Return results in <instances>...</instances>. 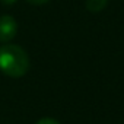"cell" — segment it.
Segmentation results:
<instances>
[{
  "mask_svg": "<svg viewBox=\"0 0 124 124\" xmlns=\"http://www.w3.org/2000/svg\"><path fill=\"white\" fill-rule=\"evenodd\" d=\"M108 5V0H86V9L92 13H98L101 10H104V8Z\"/></svg>",
  "mask_w": 124,
  "mask_h": 124,
  "instance_id": "3957f363",
  "label": "cell"
},
{
  "mask_svg": "<svg viewBox=\"0 0 124 124\" xmlns=\"http://www.w3.org/2000/svg\"><path fill=\"white\" fill-rule=\"evenodd\" d=\"M28 3H31V5H37V6H39V5H45V3H48L50 0H26Z\"/></svg>",
  "mask_w": 124,
  "mask_h": 124,
  "instance_id": "5b68a950",
  "label": "cell"
},
{
  "mask_svg": "<svg viewBox=\"0 0 124 124\" xmlns=\"http://www.w3.org/2000/svg\"><path fill=\"white\" fill-rule=\"evenodd\" d=\"M37 124H60V123L57 120H54V118H48L47 117V118H41Z\"/></svg>",
  "mask_w": 124,
  "mask_h": 124,
  "instance_id": "277c9868",
  "label": "cell"
},
{
  "mask_svg": "<svg viewBox=\"0 0 124 124\" xmlns=\"http://www.w3.org/2000/svg\"><path fill=\"white\" fill-rule=\"evenodd\" d=\"M18 23L15 18L5 15L0 16V42H9L16 37Z\"/></svg>",
  "mask_w": 124,
  "mask_h": 124,
  "instance_id": "7a4b0ae2",
  "label": "cell"
},
{
  "mask_svg": "<svg viewBox=\"0 0 124 124\" xmlns=\"http://www.w3.org/2000/svg\"><path fill=\"white\" fill-rule=\"evenodd\" d=\"M0 70L10 78H22L29 70V57L26 51L15 44L0 47Z\"/></svg>",
  "mask_w": 124,
  "mask_h": 124,
  "instance_id": "6da1fadb",
  "label": "cell"
},
{
  "mask_svg": "<svg viewBox=\"0 0 124 124\" xmlns=\"http://www.w3.org/2000/svg\"><path fill=\"white\" fill-rule=\"evenodd\" d=\"M0 2H2L3 5H13V3H16V0H0Z\"/></svg>",
  "mask_w": 124,
  "mask_h": 124,
  "instance_id": "8992f818",
  "label": "cell"
}]
</instances>
